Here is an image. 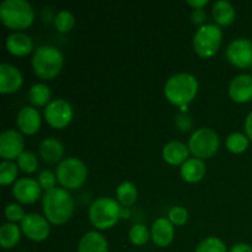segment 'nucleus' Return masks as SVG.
I'll use <instances>...</instances> for the list:
<instances>
[{
  "instance_id": "nucleus-17",
  "label": "nucleus",
  "mask_w": 252,
  "mask_h": 252,
  "mask_svg": "<svg viewBox=\"0 0 252 252\" xmlns=\"http://www.w3.org/2000/svg\"><path fill=\"white\" fill-rule=\"evenodd\" d=\"M152 239L155 245L166 248L174 240V224L166 218H159L152 226Z\"/></svg>"
},
{
  "instance_id": "nucleus-39",
  "label": "nucleus",
  "mask_w": 252,
  "mask_h": 252,
  "mask_svg": "<svg viewBox=\"0 0 252 252\" xmlns=\"http://www.w3.org/2000/svg\"><path fill=\"white\" fill-rule=\"evenodd\" d=\"M245 132H246V137L249 138V140H251L252 142V111L249 113L248 118H246Z\"/></svg>"
},
{
  "instance_id": "nucleus-27",
  "label": "nucleus",
  "mask_w": 252,
  "mask_h": 252,
  "mask_svg": "<svg viewBox=\"0 0 252 252\" xmlns=\"http://www.w3.org/2000/svg\"><path fill=\"white\" fill-rule=\"evenodd\" d=\"M226 148L234 154L244 153L249 148V138L243 133H231L226 138Z\"/></svg>"
},
{
  "instance_id": "nucleus-15",
  "label": "nucleus",
  "mask_w": 252,
  "mask_h": 252,
  "mask_svg": "<svg viewBox=\"0 0 252 252\" xmlns=\"http://www.w3.org/2000/svg\"><path fill=\"white\" fill-rule=\"evenodd\" d=\"M229 95L235 102L244 103L252 100V76L240 74L231 80L229 86Z\"/></svg>"
},
{
  "instance_id": "nucleus-22",
  "label": "nucleus",
  "mask_w": 252,
  "mask_h": 252,
  "mask_svg": "<svg viewBox=\"0 0 252 252\" xmlns=\"http://www.w3.org/2000/svg\"><path fill=\"white\" fill-rule=\"evenodd\" d=\"M206 175V165L201 159L191 158L181 166V176L189 184L199 182Z\"/></svg>"
},
{
  "instance_id": "nucleus-28",
  "label": "nucleus",
  "mask_w": 252,
  "mask_h": 252,
  "mask_svg": "<svg viewBox=\"0 0 252 252\" xmlns=\"http://www.w3.org/2000/svg\"><path fill=\"white\" fill-rule=\"evenodd\" d=\"M17 172H19V167L16 164L9 160H4L0 164V184L2 186H7L14 182L17 177Z\"/></svg>"
},
{
  "instance_id": "nucleus-11",
  "label": "nucleus",
  "mask_w": 252,
  "mask_h": 252,
  "mask_svg": "<svg viewBox=\"0 0 252 252\" xmlns=\"http://www.w3.org/2000/svg\"><path fill=\"white\" fill-rule=\"evenodd\" d=\"M226 58L236 68H252V41L239 38L231 42L226 49Z\"/></svg>"
},
{
  "instance_id": "nucleus-25",
  "label": "nucleus",
  "mask_w": 252,
  "mask_h": 252,
  "mask_svg": "<svg viewBox=\"0 0 252 252\" xmlns=\"http://www.w3.org/2000/svg\"><path fill=\"white\" fill-rule=\"evenodd\" d=\"M116 196H117V201L120 202V204L125 207L132 206L138 198L137 187L132 182H123L118 186L117 191H116Z\"/></svg>"
},
{
  "instance_id": "nucleus-36",
  "label": "nucleus",
  "mask_w": 252,
  "mask_h": 252,
  "mask_svg": "<svg viewBox=\"0 0 252 252\" xmlns=\"http://www.w3.org/2000/svg\"><path fill=\"white\" fill-rule=\"evenodd\" d=\"M191 19L194 25L203 24L204 20H206V12H204L203 9H194V11L192 12Z\"/></svg>"
},
{
  "instance_id": "nucleus-32",
  "label": "nucleus",
  "mask_w": 252,
  "mask_h": 252,
  "mask_svg": "<svg viewBox=\"0 0 252 252\" xmlns=\"http://www.w3.org/2000/svg\"><path fill=\"white\" fill-rule=\"evenodd\" d=\"M196 252H228L226 246L220 239L207 238L197 246Z\"/></svg>"
},
{
  "instance_id": "nucleus-16",
  "label": "nucleus",
  "mask_w": 252,
  "mask_h": 252,
  "mask_svg": "<svg viewBox=\"0 0 252 252\" xmlns=\"http://www.w3.org/2000/svg\"><path fill=\"white\" fill-rule=\"evenodd\" d=\"M41 115H39V112L36 108L26 106L17 115V127H19V129L24 134H36L39 130V128H41Z\"/></svg>"
},
{
  "instance_id": "nucleus-20",
  "label": "nucleus",
  "mask_w": 252,
  "mask_h": 252,
  "mask_svg": "<svg viewBox=\"0 0 252 252\" xmlns=\"http://www.w3.org/2000/svg\"><path fill=\"white\" fill-rule=\"evenodd\" d=\"M78 252H108L107 240L98 231H89L81 238Z\"/></svg>"
},
{
  "instance_id": "nucleus-4",
  "label": "nucleus",
  "mask_w": 252,
  "mask_h": 252,
  "mask_svg": "<svg viewBox=\"0 0 252 252\" xmlns=\"http://www.w3.org/2000/svg\"><path fill=\"white\" fill-rule=\"evenodd\" d=\"M0 19L10 30H25L32 25L34 12L26 0H5L0 5Z\"/></svg>"
},
{
  "instance_id": "nucleus-31",
  "label": "nucleus",
  "mask_w": 252,
  "mask_h": 252,
  "mask_svg": "<svg viewBox=\"0 0 252 252\" xmlns=\"http://www.w3.org/2000/svg\"><path fill=\"white\" fill-rule=\"evenodd\" d=\"M17 166L20 170L27 174H32L38 167V159L36 155L31 152H24L19 158H17Z\"/></svg>"
},
{
  "instance_id": "nucleus-26",
  "label": "nucleus",
  "mask_w": 252,
  "mask_h": 252,
  "mask_svg": "<svg viewBox=\"0 0 252 252\" xmlns=\"http://www.w3.org/2000/svg\"><path fill=\"white\" fill-rule=\"evenodd\" d=\"M29 98L31 103L37 107L47 105L51 98V90L46 84H34L29 93Z\"/></svg>"
},
{
  "instance_id": "nucleus-29",
  "label": "nucleus",
  "mask_w": 252,
  "mask_h": 252,
  "mask_svg": "<svg viewBox=\"0 0 252 252\" xmlns=\"http://www.w3.org/2000/svg\"><path fill=\"white\" fill-rule=\"evenodd\" d=\"M75 25V19H74L73 14L66 10H63V11L58 12L54 19V26L62 33H66V32L71 31Z\"/></svg>"
},
{
  "instance_id": "nucleus-40",
  "label": "nucleus",
  "mask_w": 252,
  "mask_h": 252,
  "mask_svg": "<svg viewBox=\"0 0 252 252\" xmlns=\"http://www.w3.org/2000/svg\"><path fill=\"white\" fill-rule=\"evenodd\" d=\"M187 4L191 5V6H193L194 9H203L204 5L208 4V0H189L187 1Z\"/></svg>"
},
{
  "instance_id": "nucleus-18",
  "label": "nucleus",
  "mask_w": 252,
  "mask_h": 252,
  "mask_svg": "<svg viewBox=\"0 0 252 252\" xmlns=\"http://www.w3.org/2000/svg\"><path fill=\"white\" fill-rule=\"evenodd\" d=\"M6 49L11 54L17 57H25L33 51V42L27 34L21 32H15L7 36Z\"/></svg>"
},
{
  "instance_id": "nucleus-12",
  "label": "nucleus",
  "mask_w": 252,
  "mask_h": 252,
  "mask_svg": "<svg viewBox=\"0 0 252 252\" xmlns=\"http://www.w3.org/2000/svg\"><path fill=\"white\" fill-rule=\"evenodd\" d=\"M24 150V138L16 130H5L0 137V155L2 159H17Z\"/></svg>"
},
{
  "instance_id": "nucleus-35",
  "label": "nucleus",
  "mask_w": 252,
  "mask_h": 252,
  "mask_svg": "<svg viewBox=\"0 0 252 252\" xmlns=\"http://www.w3.org/2000/svg\"><path fill=\"white\" fill-rule=\"evenodd\" d=\"M56 180L57 176H54V174L49 170H43L41 171V174L38 175V184L39 186L42 187L43 189L47 191H51V189H56Z\"/></svg>"
},
{
  "instance_id": "nucleus-13",
  "label": "nucleus",
  "mask_w": 252,
  "mask_h": 252,
  "mask_svg": "<svg viewBox=\"0 0 252 252\" xmlns=\"http://www.w3.org/2000/svg\"><path fill=\"white\" fill-rule=\"evenodd\" d=\"M41 189L38 181L30 177H25V179H20L19 181L15 184L14 189H12V193L14 197L24 204H31L34 203L41 197Z\"/></svg>"
},
{
  "instance_id": "nucleus-2",
  "label": "nucleus",
  "mask_w": 252,
  "mask_h": 252,
  "mask_svg": "<svg viewBox=\"0 0 252 252\" xmlns=\"http://www.w3.org/2000/svg\"><path fill=\"white\" fill-rule=\"evenodd\" d=\"M198 93V81L193 75L179 73L166 81L164 88L165 97L175 106H187Z\"/></svg>"
},
{
  "instance_id": "nucleus-21",
  "label": "nucleus",
  "mask_w": 252,
  "mask_h": 252,
  "mask_svg": "<svg viewBox=\"0 0 252 252\" xmlns=\"http://www.w3.org/2000/svg\"><path fill=\"white\" fill-rule=\"evenodd\" d=\"M189 149L181 142L167 143L162 150V158L170 165L184 164L189 160Z\"/></svg>"
},
{
  "instance_id": "nucleus-14",
  "label": "nucleus",
  "mask_w": 252,
  "mask_h": 252,
  "mask_svg": "<svg viewBox=\"0 0 252 252\" xmlns=\"http://www.w3.org/2000/svg\"><path fill=\"white\" fill-rule=\"evenodd\" d=\"M22 83H24V79L19 69L7 63L0 64V93H15L21 88Z\"/></svg>"
},
{
  "instance_id": "nucleus-30",
  "label": "nucleus",
  "mask_w": 252,
  "mask_h": 252,
  "mask_svg": "<svg viewBox=\"0 0 252 252\" xmlns=\"http://www.w3.org/2000/svg\"><path fill=\"white\" fill-rule=\"evenodd\" d=\"M150 238L149 230L143 224H135L129 230V240L133 245L143 246L148 243Z\"/></svg>"
},
{
  "instance_id": "nucleus-19",
  "label": "nucleus",
  "mask_w": 252,
  "mask_h": 252,
  "mask_svg": "<svg viewBox=\"0 0 252 252\" xmlns=\"http://www.w3.org/2000/svg\"><path fill=\"white\" fill-rule=\"evenodd\" d=\"M39 155L48 164H56L63 158L64 147L56 138H46L39 144Z\"/></svg>"
},
{
  "instance_id": "nucleus-5",
  "label": "nucleus",
  "mask_w": 252,
  "mask_h": 252,
  "mask_svg": "<svg viewBox=\"0 0 252 252\" xmlns=\"http://www.w3.org/2000/svg\"><path fill=\"white\" fill-rule=\"evenodd\" d=\"M122 207L116 199L102 197L91 204L89 209V220L98 230H106L116 225L121 219Z\"/></svg>"
},
{
  "instance_id": "nucleus-37",
  "label": "nucleus",
  "mask_w": 252,
  "mask_h": 252,
  "mask_svg": "<svg viewBox=\"0 0 252 252\" xmlns=\"http://www.w3.org/2000/svg\"><path fill=\"white\" fill-rule=\"evenodd\" d=\"M191 120L189 117H186V116H179V118H177V126L182 130H189L191 128Z\"/></svg>"
},
{
  "instance_id": "nucleus-3",
  "label": "nucleus",
  "mask_w": 252,
  "mask_h": 252,
  "mask_svg": "<svg viewBox=\"0 0 252 252\" xmlns=\"http://www.w3.org/2000/svg\"><path fill=\"white\" fill-rule=\"evenodd\" d=\"M63 54L53 46H41L32 57V68L38 78L51 80L59 75L63 68Z\"/></svg>"
},
{
  "instance_id": "nucleus-8",
  "label": "nucleus",
  "mask_w": 252,
  "mask_h": 252,
  "mask_svg": "<svg viewBox=\"0 0 252 252\" xmlns=\"http://www.w3.org/2000/svg\"><path fill=\"white\" fill-rule=\"evenodd\" d=\"M189 149L197 159L212 158L219 149V137L211 128H199L191 135Z\"/></svg>"
},
{
  "instance_id": "nucleus-1",
  "label": "nucleus",
  "mask_w": 252,
  "mask_h": 252,
  "mask_svg": "<svg viewBox=\"0 0 252 252\" xmlns=\"http://www.w3.org/2000/svg\"><path fill=\"white\" fill-rule=\"evenodd\" d=\"M43 212L46 219L54 225H63L73 217L74 199L64 189H53L43 196Z\"/></svg>"
},
{
  "instance_id": "nucleus-6",
  "label": "nucleus",
  "mask_w": 252,
  "mask_h": 252,
  "mask_svg": "<svg viewBox=\"0 0 252 252\" xmlns=\"http://www.w3.org/2000/svg\"><path fill=\"white\" fill-rule=\"evenodd\" d=\"M221 41H223V32L220 27L214 24L202 25L194 34V52L202 58L213 57L220 48Z\"/></svg>"
},
{
  "instance_id": "nucleus-33",
  "label": "nucleus",
  "mask_w": 252,
  "mask_h": 252,
  "mask_svg": "<svg viewBox=\"0 0 252 252\" xmlns=\"http://www.w3.org/2000/svg\"><path fill=\"white\" fill-rule=\"evenodd\" d=\"M167 219L174 225L181 226L184 224H186L187 220H189V212H187V209L185 207L175 206L169 211V218Z\"/></svg>"
},
{
  "instance_id": "nucleus-9",
  "label": "nucleus",
  "mask_w": 252,
  "mask_h": 252,
  "mask_svg": "<svg viewBox=\"0 0 252 252\" xmlns=\"http://www.w3.org/2000/svg\"><path fill=\"white\" fill-rule=\"evenodd\" d=\"M44 118L51 127L62 129L70 123L73 118V108L68 101L57 98L47 105L44 110Z\"/></svg>"
},
{
  "instance_id": "nucleus-38",
  "label": "nucleus",
  "mask_w": 252,
  "mask_h": 252,
  "mask_svg": "<svg viewBox=\"0 0 252 252\" xmlns=\"http://www.w3.org/2000/svg\"><path fill=\"white\" fill-rule=\"evenodd\" d=\"M229 252H252V248L249 245V244L240 243V244H236V245H234Z\"/></svg>"
},
{
  "instance_id": "nucleus-24",
  "label": "nucleus",
  "mask_w": 252,
  "mask_h": 252,
  "mask_svg": "<svg viewBox=\"0 0 252 252\" xmlns=\"http://www.w3.org/2000/svg\"><path fill=\"white\" fill-rule=\"evenodd\" d=\"M21 240V230L14 223H5L0 228V245L4 249H12Z\"/></svg>"
},
{
  "instance_id": "nucleus-7",
  "label": "nucleus",
  "mask_w": 252,
  "mask_h": 252,
  "mask_svg": "<svg viewBox=\"0 0 252 252\" xmlns=\"http://www.w3.org/2000/svg\"><path fill=\"white\" fill-rule=\"evenodd\" d=\"M57 180L66 189H76L83 186L88 177V167L76 158L62 160L57 167Z\"/></svg>"
},
{
  "instance_id": "nucleus-41",
  "label": "nucleus",
  "mask_w": 252,
  "mask_h": 252,
  "mask_svg": "<svg viewBox=\"0 0 252 252\" xmlns=\"http://www.w3.org/2000/svg\"><path fill=\"white\" fill-rule=\"evenodd\" d=\"M129 216H130L129 209H127V208H122V213H121V218L127 219V218H129Z\"/></svg>"
},
{
  "instance_id": "nucleus-10",
  "label": "nucleus",
  "mask_w": 252,
  "mask_h": 252,
  "mask_svg": "<svg viewBox=\"0 0 252 252\" xmlns=\"http://www.w3.org/2000/svg\"><path fill=\"white\" fill-rule=\"evenodd\" d=\"M21 230L32 241L41 243L49 236L51 228L46 218L36 213H29L21 221Z\"/></svg>"
},
{
  "instance_id": "nucleus-23",
  "label": "nucleus",
  "mask_w": 252,
  "mask_h": 252,
  "mask_svg": "<svg viewBox=\"0 0 252 252\" xmlns=\"http://www.w3.org/2000/svg\"><path fill=\"white\" fill-rule=\"evenodd\" d=\"M213 17L216 22L220 26H229L235 20V9L229 1H216L213 4Z\"/></svg>"
},
{
  "instance_id": "nucleus-34",
  "label": "nucleus",
  "mask_w": 252,
  "mask_h": 252,
  "mask_svg": "<svg viewBox=\"0 0 252 252\" xmlns=\"http://www.w3.org/2000/svg\"><path fill=\"white\" fill-rule=\"evenodd\" d=\"M26 214L24 213V209L19 204H9L5 208V217L10 223H16V221H22Z\"/></svg>"
}]
</instances>
